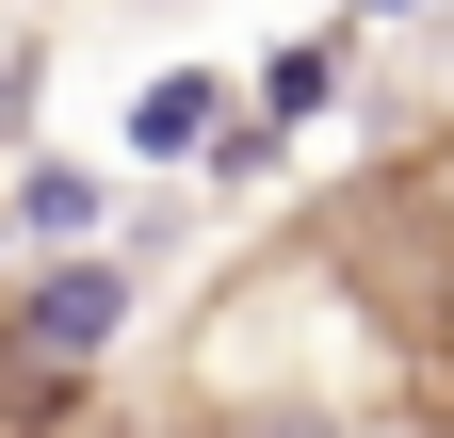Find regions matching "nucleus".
<instances>
[{"label": "nucleus", "mask_w": 454, "mask_h": 438, "mask_svg": "<svg viewBox=\"0 0 454 438\" xmlns=\"http://www.w3.org/2000/svg\"><path fill=\"white\" fill-rule=\"evenodd\" d=\"M357 33H373V17H340V33H309V49H276V66H260V114H276V130H309L325 98L357 82Z\"/></svg>", "instance_id": "20e7f679"}, {"label": "nucleus", "mask_w": 454, "mask_h": 438, "mask_svg": "<svg viewBox=\"0 0 454 438\" xmlns=\"http://www.w3.org/2000/svg\"><path fill=\"white\" fill-rule=\"evenodd\" d=\"M114 325H130V260H114V244H33L17 309H0V341H17L33 373H98Z\"/></svg>", "instance_id": "f257e3e1"}, {"label": "nucleus", "mask_w": 454, "mask_h": 438, "mask_svg": "<svg viewBox=\"0 0 454 438\" xmlns=\"http://www.w3.org/2000/svg\"><path fill=\"white\" fill-rule=\"evenodd\" d=\"M211 130H227V82H211V66H162V82L130 98V130H114V146L162 179V162H211Z\"/></svg>", "instance_id": "7ed1b4c3"}, {"label": "nucleus", "mask_w": 454, "mask_h": 438, "mask_svg": "<svg viewBox=\"0 0 454 438\" xmlns=\"http://www.w3.org/2000/svg\"><path fill=\"white\" fill-rule=\"evenodd\" d=\"M357 17H373V33H389V17H438V0H357Z\"/></svg>", "instance_id": "423d86ee"}, {"label": "nucleus", "mask_w": 454, "mask_h": 438, "mask_svg": "<svg viewBox=\"0 0 454 438\" xmlns=\"http://www.w3.org/2000/svg\"><path fill=\"white\" fill-rule=\"evenodd\" d=\"M0 277H17V211H0Z\"/></svg>", "instance_id": "0eeeda50"}, {"label": "nucleus", "mask_w": 454, "mask_h": 438, "mask_svg": "<svg viewBox=\"0 0 454 438\" xmlns=\"http://www.w3.org/2000/svg\"><path fill=\"white\" fill-rule=\"evenodd\" d=\"M33 98H49V66H33V49H0V130H33Z\"/></svg>", "instance_id": "39448f33"}, {"label": "nucleus", "mask_w": 454, "mask_h": 438, "mask_svg": "<svg viewBox=\"0 0 454 438\" xmlns=\"http://www.w3.org/2000/svg\"><path fill=\"white\" fill-rule=\"evenodd\" d=\"M0 211H17V260L33 244H114V179H98V162H17Z\"/></svg>", "instance_id": "f03ea898"}]
</instances>
